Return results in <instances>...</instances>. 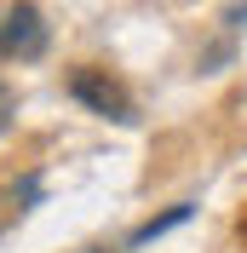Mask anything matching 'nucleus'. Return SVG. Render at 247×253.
<instances>
[{
    "mask_svg": "<svg viewBox=\"0 0 247 253\" xmlns=\"http://www.w3.org/2000/svg\"><path fill=\"white\" fill-rule=\"evenodd\" d=\"M69 98L75 104H86L92 115H104V121H121V126H132L138 121V110H132V98H126V86L109 69H92V63H81V69H69Z\"/></svg>",
    "mask_w": 247,
    "mask_h": 253,
    "instance_id": "f257e3e1",
    "label": "nucleus"
},
{
    "mask_svg": "<svg viewBox=\"0 0 247 253\" xmlns=\"http://www.w3.org/2000/svg\"><path fill=\"white\" fill-rule=\"evenodd\" d=\"M236 230H242V242H247V213H242V224H236Z\"/></svg>",
    "mask_w": 247,
    "mask_h": 253,
    "instance_id": "39448f33",
    "label": "nucleus"
},
{
    "mask_svg": "<svg viewBox=\"0 0 247 253\" xmlns=\"http://www.w3.org/2000/svg\"><path fill=\"white\" fill-rule=\"evenodd\" d=\"M12 115H17V98H12V86H6V81H0V132L12 126Z\"/></svg>",
    "mask_w": 247,
    "mask_h": 253,
    "instance_id": "20e7f679",
    "label": "nucleus"
},
{
    "mask_svg": "<svg viewBox=\"0 0 247 253\" xmlns=\"http://www.w3.org/2000/svg\"><path fill=\"white\" fill-rule=\"evenodd\" d=\"M46 52V23H41V12H35L29 0H17V6H6L0 12V58H17L29 63Z\"/></svg>",
    "mask_w": 247,
    "mask_h": 253,
    "instance_id": "f03ea898",
    "label": "nucleus"
},
{
    "mask_svg": "<svg viewBox=\"0 0 247 253\" xmlns=\"http://www.w3.org/2000/svg\"><path fill=\"white\" fill-rule=\"evenodd\" d=\"M190 213H196V207H190V202H178V207H167V213H155V219H144L138 230H132V248H150L155 236H167V230H178V224H184Z\"/></svg>",
    "mask_w": 247,
    "mask_h": 253,
    "instance_id": "7ed1b4c3",
    "label": "nucleus"
},
{
    "mask_svg": "<svg viewBox=\"0 0 247 253\" xmlns=\"http://www.w3.org/2000/svg\"><path fill=\"white\" fill-rule=\"evenodd\" d=\"M81 253H109V248H81Z\"/></svg>",
    "mask_w": 247,
    "mask_h": 253,
    "instance_id": "423d86ee",
    "label": "nucleus"
}]
</instances>
